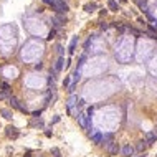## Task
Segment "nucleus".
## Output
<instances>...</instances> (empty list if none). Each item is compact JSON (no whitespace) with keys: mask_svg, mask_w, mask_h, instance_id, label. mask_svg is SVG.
<instances>
[{"mask_svg":"<svg viewBox=\"0 0 157 157\" xmlns=\"http://www.w3.org/2000/svg\"><path fill=\"white\" fill-rule=\"evenodd\" d=\"M61 68H63V56H58L55 63V71H61Z\"/></svg>","mask_w":157,"mask_h":157,"instance_id":"10","label":"nucleus"},{"mask_svg":"<svg viewBox=\"0 0 157 157\" xmlns=\"http://www.w3.org/2000/svg\"><path fill=\"white\" fill-rule=\"evenodd\" d=\"M134 151H136V147H132L131 144H126V146L121 147V152L124 157H131L132 154H134Z\"/></svg>","mask_w":157,"mask_h":157,"instance_id":"3","label":"nucleus"},{"mask_svg":"<svg viewBox=\"0 0 157 157\" xmlns=\"http://www.w3.org/2000/svg\"><path fill=\"white\" fill-rule=\"evenodd\" d=\"M5 134L8 137H13V139H17V137H18V131H17V127H13V126H8V127H7Z\"/></svg>","mask_w":157,"mask_h":157,"instance_id":"4","label":"nucleus"},{"mask_svg":"<svg viewBox=\"0 0 157 157\" xmlns=\"http://www.w3.org/2000/svg\"><path fill=\"white\" fill-rule=\"evenodd\" d=\"M45 3H48V5H51V0H43Z\"/></svg>","mask_w":157,"mask_h":157,"instance_id":"24","label":"nucleus"},{"mask_svg":"<svg viewBox=\"0 0 157 157\" xmlns=\"http://www.w3.org/2000/svg\"><path fill=\"white\" fill-rule=\"evenodd\" d=\"M156 132H157V131H156Z\"/></svg>","mask_w":157,"mask_h":157,"instance_id":"27","label":"nucleus"},{"mask_svg":"<svg viewBox=\"0 0 157 157\" xmlns=\"http://www.w3.org/2000/svg\"><path fill=\"white\" fill-rule=\"evenodd\" d=\"M107 8L112 10V12L119 10V3H117V0H107Z\"/></svg>","mask_w":157,"mask_h":157,"instance_id":"6","label":"nucleus"},{"mask_svg":"<svg viewBox=\"0 0 157 157\" xmlns=\"http://www.w3.org/2000/svg\"><path fill=\"white\" fill-rule=\"evenodd\" d=\"M157 141V132H149L146 136V142L151 146V144H154V142Z\"/></svg>","mask_w":157,"mask_h":157,"instance_id":"5","label":"nucleus"},{"mask_svg":"<svg viewBox=\"0 0 157 157\" xmlns=\"http://www.w3.org/2000/svg\"><path fill=\"white\" fill-rule=\"evenodd\" d=\"M107 28H109V25H107L106 22H104V23H101V30H107Z\"/></svg>","mask_w":157,"mask_h":157,"instance_id":"21","label":"nucleus"},{"mask_svg":"<svg viewBox=\"0 0 157 157\" xmlns=\"http://www.w3.org/2000/svg\"><path fill=\"white\" fill-rule=\"evenodd\" d=\"M2 116L5 117V119H12V112H10V109H2Z\"/></svg>","mask_w":157,"mask_h":157,"instance_id":"15","label":"nucleus"},{"mask_svg":"<svg viewBox=\"0 0 157 157\" xmlns=\"http://www.w3.org/2000/svg\"><path fill=\"white\" fill-rule=\"evenodd\" d=\"M8 101H10V106L12 107H15V109H18V106H20V101H18V99H17L15 96H8Z\"/></svg>","mask_w":157,"mask_h":157,"instance_id":"7","label":"nucleus"},{"mask_svg":"<svg viewBox=\"0 0 157 157\" xmlns=\"http://www.w3.org/2000/svg\"><path fill=\"white\" fill-rule=\"evenodd\" d=\"M104 149H106V152L109 154V156H116L117 152H119V146H117V142H109V144H106L104 146Z\"/></svg>","mask_w":157,"mask_h":157,"instance_id":"2","label":"nucleus"},{"mask_svg":"<svg viewBox=\"0 0 157 157\" xmlns=\"http://www.w3.org/2000/svg\"><path fill=\"white\" fill-rule=\"evenodd\" d=\"M56 50H58V55H60V56H63V46H61V45H58V46H56Z\"/></svg>","mask_w":157,"mask_h":157,"instance_id":"18","label":"nucleus"},{"mask_svg":"<svg viewBox=\"0 0 157 157\" xmlns=\"http://www.w3.org/2000/svg\"><path fill=\"white\" fill-rule=\"evenodd\" d=\"M93 142L94 144H101V141H103V134H99V132H96V134H93Z\"/></svg>","mask_w":157,"mask_h":157,"instance_id":"11","label":"nucleus"},{"mask_svg":"<svg viewBox=\"0 0 157 157\" xmlns=\"http://www.w3.org/2000/svg\"><path fill=\"white\" fill-rule=\"evenodd\" d=\"M0 88H2V93H3V94H8L10 89H12V86L8 83H0Z\"/></svg>","mask_w":157,"mask_h":157,"instance_id":"9","label":"nucleus"},{"mask_svg":"<svg viewBox=\"0 0 157 157\" xmlns=\"http://www.w3.org/2000/svg\"><path fill=\"white\" fill-rule=\"evenodd\" d=\"M124 2H127V0H117V3H124Z\"/></svg>","mask_w":157,"mask_h":157,"instance_id":"25","label":"nucleus"},{"mask_svg":"<svg viewBox=\"0 0 157 157\" xmlns=\"http://www.w3.org/2000/svg\"><path fill=\"white\" fill-rule=\"evenodd\" d=\"M76 43H78V36H75V38H73V40H71V43H70V53H71V55H73V53H75Z\"/></svg>","mask_w":157,"mask_h":157,"instance_id":"12","label":"nucleus"},{"mask_svg":"<svg viewBox=\"0 0 157 157\" xmlns=\"http://www.w3.org/2000/svg\"><path fill=\"white\" fill-rule=\"evenodd\" d=\"M91 41H93V36H89V38L86 40V43H84V50H88V48H89V45H91Z\"/></svg>","mask_w":157,"mask_h":157,"instance_id":"17","label":"nucleus"},{"mask_svg":"<svg viewBox=\"0 0 157 157\" xmlns=\"http://www.w3.org/2000/svg\"><path fill=\"white\" fill-rule=\"evenodd\" d=\"M68 84H70V76H66L65 81H63V86H68Z\"/></svg>","mask_w":157,"mask_h":157,"instance_id":"20","label":"nucleus"},{"mask_svg":"<svg viewBox=\"0 0 157 157\" xmlns=\"http://www.w3.org/2000/svg\"><path fill=\"white\" fill-rule=\"evenodd\" d=\"M55 33H56V30H51V31H50V35H48V40H51V38H55Z\"/></svg>","mask_w":157,"mask_h":157,"instance_id":"19","label":"nucleus"},{"mask_svg":"<svg viewBox=\"0 0 157 157\" xmlns=\"http://www.w3.org/2000/svg\"><path fill=\"white\" fill-rule=\"evenodd\" d=\"M146 146H147V142L146 141H139V142H137V144H136V149H137V151H144V149H146Z\"/></svg>","mask_w":157,"mask_h":157,"instance_id":"13","label":"nucleus"},{"mask_svg":"<svg viewBox=\"0 0 157 157\" xmlns=\"http://www.w3.org/2000/svg\"><path fill=\"white\" fill-rule=\"evenodd\" d=\"M98 8V5L94 3V2H91V3H88V5H84V12H88V13H93V12Z\"/></svg>","mask_w":157,"mask_h":157,"instance_id":"8","label":"nucleus"},{"mask_svg":"<svg viewBox=\"0 0 157 157\" xmlns=\"http://www.w3.org/2000/svg\"><path fill=\"white\" fill-rule=\"evenodd\" d=\"M134 3H137V5L141 7V10H146V8H147V7H146L147 2H146V0H134Z\"/></svg>","mask_w":157,"mask_h":157,"instance_id":"14","label":"nucleus"},{"mask_svg":"<svg viewBox=\"0 0 157 157\" xmlns=\"http://www.w3.org/2000/svg\"><path fill=\"white\" fill-rule=\"evenodd\" d=\"M106 13H107V10H106V8H103V10L99 12V15H101V17H104V15H106Z\"/></svg>","mask_w":157,"mask_h":157,"instance_id":"22","label":"nucleus"},{"mask_svg":"<svg viewBox=\"0 0 157 157\" xmlns=\"http://www.w3.org/2000/svg\"><path fill=\"white\" fill-rule=\"evenodd\" d=\"M5 96H7V94H3V93H0V99H3Z\"/></svg>","mask_w":157,"mask_h":157,"instance_id":"23","label":"nucleus"},{"mask_svg":"<svg viewBox=\"0 0 157 157\" xmlns=\"http://www.w3.org/2000/svg\"><path fill=\"white\" fill-rule=\"evenodd\" d=\"M137 157H146V156H144V154H141V156H137Z\"/></svg>","mask_w":157,"mask_h":157,"instance_id":"26","label":"nucleus"},{"mask_svg":"<svg viewBox=\"0 0 157 157\" xmlns=\"http://www.w3.org/2000/svg\"><path fill=\"white\" fill-rule=\"evenodd\" d=\"M51 7L58 13H66L68 12V5L65 3V0H51Z\"/></svg>","mask_w":157,"mask_h":157,"instance_id":"1","label":"nucleus"},{"mask_svg":"<svg viewBox=\"0 0 157 157\" xmlns=\"http://www.w3.org/2000/svg\"><path fill=\"white\" fill-rule=\"evenodd\" d=\"M51 154H53L55 157H61L60 156V149H56V147H53V149H51Z\"/></svg>","mask_w":157,"mask_h":157,"instance_id":"16","label":"nucleus"}]
</instances>
